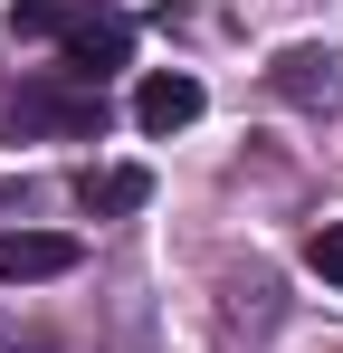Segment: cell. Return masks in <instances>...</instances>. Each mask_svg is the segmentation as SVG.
I'll list each match as a JSON object with an SVG mask.
<instances>
[{
	"label": "cell",
	"mask_w": 343,
	"mask_h": 353,
	"mask_svg": "<svg viewBox=\"0 0 343 353\" xmlns=\"http://www.w3.org/2000/svg\"><path fill=\"white\" fill-rule=\"evenodd\" d=\"M57 58H67L76 86H105L114 67H134V19H124V10H96V0L67 10V19H57Z\"/></svg>",
	"instance_id": "obj_1"
},
{
	"label": "cell",
	"mask_w": 343,
	"mask_h": 353,
	"mask_svg": "<svg viewBox=\"0 0 343 353\" xmlns=\"http://www.w3.org/2000/svg\"><path fill=\"white\" fill-rule=\"evenodd\" d=\"M19 134H105V96L96 86H67V77H39V86H19V105H10Z\"/></svg>",
	"instance_id": "obj_2"
},
{
	"label": "cell",
	"mask_w": 343,
	"mask_h": 353,
	"mask_svg": "<svg viewBox=\"0 0 343 353\" xmlns=\"http://www.w3.org/2000/svg\"><path fill=\"white\" fill-rule=\"evenodd\" d=\"M76 268V239L67 230H0V287H48Z\"/></svg>",
	"instance_id": "obj_3"
},
{
	"label": "cell",
	"mask_w": 343,
	"mask_h": 353,
	"mask_svg": "<svg viewBox=\"0 0 343 353\" xmlns=\"http://www.w3.org/2000/svg\"><path fill=\"white\" fill-rule=\"evenodd\" d=\"M267 86H277L286 105H305V115H334L343 105V77H334V48H286L267 67Z\"/></svg>",
	"instance_id": "obj_4"
},
{
	"label": "cell",
	"mask_w": 343,
	"mask_h": 353,
	"mask_svg": "<svg viewBox=\"0 0 343 353\" xmlns=\"http://www.w3.org/2000/svg\"><path fill=\"white\" fill-rule=\"evenodd\" d=\"M153 201V172L143 163H96V172H76V210L86 220H124V210H143Z\"/></svg>",
	"instance_id": "obj_5"
},
{
	"label": "cell",
	"mask_w": 343,
	"mask_h": 353,
	"mask_svg": "<svg viewBox=\"0 0 343 353\" xmlns=\"http://www.w3.org/2000/svg\"><path fill=\"white\" fill-rule=\"evenodd\" d=\"M191 115H200V77L163 67V77H143V86H134V124H143V134H181Z\"/></svg>",
	"instance_id": "obj_6"
},
{
	"label": "cell",
	"mask_w": 343,
	"mask_h": 353,
	"mask_svg": "<svg viewBox=\"0 0 343 353\" xmlns=\"http://www.w3.org/2000/svg\"><path fill=\"white\" fill-rule=\"evenodd\" d=\"M305 268H315L324 287H343V220H324V230L305 239Z\"/></svg>",
	"instance_id": "obj_7"
},
{
	"label": "cell",
	"mask_w": 343,
	"mask_h": 353,
	"mask_svg": "<svg viewBox=\"0 0 343 353\" xmlns=\"http://www.w3.org/2000/svg\"><path fill=\"white\" fill-rule=\"evenodd\" d=\"M57 19H67V0H19V10H10L19 39H57Z\"/></svg>",
	"instance_id": "obj_8"
}]
</instances>
